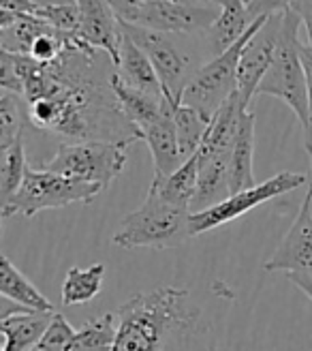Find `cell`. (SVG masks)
I'll use <instances>...</instances> for the list:
<instances>
[{
	"mask_svg": "<svg viewBox=\"0 0 312 351\" xmlns=\"http://www.w3.org/2000/svg\"><path fill=\"white\" fill-rule=\"evenodd\" d=\"M116 64L88 45H66L49 64L0 49V86L22 95L28 125L66 142H144L114 93Z\"/></svg>",
	"mask_w": 312,
	"mask_h": 351,
	"instance_id": "cell-1",
	"label": "cell"
},
{
	"mask_svg": "<svg viewBox=\"0 0 312 351\" xmlns=\"http://www.w3.org/2000/svg\"><path fill=\"white\" fill-rule=\"evenodd\" d=\"M112 351H218L216 332L188 289L159 287L116 311Z\"/></svg>",
	"mask_w": 312,
	"mask_h": 351,
	"instance_id": "cell-2",
	"label": "cell"
},
{
	"mask_svg": "<svg viewBox=\"0 0 312 351\" xmlns=\"http://www.w3.org/2000/svg\"><path fill=\"white\" fill-rule=\"evenodd\" d=\"M190 210L169 204L159 189L150 184L144 204L118 225L112 242L120 249H171L190 236Z\"/></svg>",
	"mask_w": 312,
	"mask_h": 351,
	"instance_id": "cell-3",
	"label": "cell"
},
{
	"mask_svg": "<svg viewBox=\"0 0 312 351\" xmlns=\"http://www.w3.org/2000/svg\"><path fill=\"white\" fill-rule=\"evenodd\" d=\"M300 17L291 9L283 17V34L276 49L272 66L257 88V97H276L287 103L291 112L298 116L302 129L308 122V86L306 71L300 54Z\"/></svg>",
	"mask_w": 312,
	"mask_h": 351,
	"instance_id": "cell-4",
	"label": "cell"
},
{
	"mask_svg": "<svg viewBox=\"0 0 312 351\" xmlns=\"http://www.w3.org/2000/svg\"><path fill=\"white\" fill-rule=\"evenodd\" d=\"M265 20L268 17H259L250 26V30L233 47H229L220 56L210 58L199 69L195 77L186 86L182 95V105H188V108L197 110L199 114L212 120L229 103V99L237 93V71L242 51L255 37V32L265 24Z\"/></svg>",
	"mask_w": 312,
	"mask_h": 351,
	"instance_id": "cell-5",
	"label": "cell"
},
{
	"mask_svg": "<svg viewBox=\"0 0 312 351\" xmlns=\"http://www.w3.org/2000/svg\"><path fill=\"white\" fill-rule=\"evenodd\" d=\"M103 189L99 184L64 178L60 173L47 171L43 167H26L22 186L17 189L13 199L3 208V219L22 215L34 217L41 210L66 208L71 204H90Z\"/></svg>",
	"mask_w": 312,
	"mask_h": 351,
	"instance_id": "cell-6",
	"label": "cell"
},
{
	"mask_svg": "<svg viewBox=\"0 0 312 351\" xmlns=\"http://www.w3.org/2000/svg\"><path fill=\"white\" fill-rule=\"evenodd\" d=\"M127 148V144L114 142H62L41 167L105 191L125 171Z\"/></svg>",
	"mask_w": 312,
	"mask_h": 351,
	"instance_id": "cell-7",
	"label": "cell"
},
{
	"mask_svg": "<svg viewBox=\"0 0 312 351\" xmlns=\"http://www.w3.org/2000/svg\"><path fill=\"white\" fill-rule=\"evenodd\" d=\"M120 28H122L127 37H131L133 43L150 58L156 75L161 80L165 97L173 105H180L186 86L190 84V80L195 77V73L203 64H199L188 51H184L178 45V41L173 39L176 34L154 32V30L131 26L125 22H120Z\"/></svg>",
	"mask_w": 312,
	"mask_h": 351,
	"instance_id": "cell-8",
	"label": "cell"
},
{
	"mask_svg": "<svg viewBox=\"0 0 312 351\" xmlns=\"http://www.w3.org/2000/svg\"><path fill=\"white\" fill-rule=\"evenodd\" d=\"M306 182H308L306 173H298V171L276 173L274 178H268L265 182H259L252 189L239 191L210 210L190 215V236H201L205 232L216 230L220 225H227L239 217H244L246 213H250L252 208H259L274 197H281L285 193L296 191V189L304 186Z\"/></svg>",
	"mask_w": 312,
	"mask_h": 351,
	"instance_id": "cell-9",
	"label": "cell"
},
{
	"mask_svg": "<svg viewBox=\"0 0 312 351\" xmlns=\"http://www.w3.org/2000/svg\"><path fill=\"white\" fill-rule=\"evenodd\" d=\"M214 5H182L163 3V0H142L140 7L129 17L131 26L148 28L165 34H193L207 30L218 17Z\"/></svg>",
	"mask_w": 312,
	"mask_h": 351,
	"instance_id": "cell-10",
	"label": "cell"
},
{
	"mask_svg": "<svg viewBox=\"0 0 312 351\" xmlns=\"http://www.w3.org/2000/svg\"><path fill=\"white\" fill-rule=\"evenodd\" d=\"M118 335V315L105 313L86 322L79 330L56 313L45 337L30 351H112Z\"/></svg>",
	"mask_w": 312,
	"mask_h": 351,
	"instance_id": "cell-11",
	"label": "cell"
},
{
	"mask_svg": "<svg viewBox=\"0 0 312 351\" xmlns=\"http://www.w3.org/2000/svg\"><path fill=\"white\" fill-rule=\"evenodd\" d=\"M283 13L270 15L265 24L255 32V37L246 43L239 58V71H237V97L239 101L250 108L252 99L257 97V88L265 77L268 69L274 62L276 49L281 43L283 34Z\"/></svg>",
	"mask_w": 312,
	"mask_h": 351,
	"instance_id": "cell-12",
	"label": "cell"
},
{
	"mask_svg": "<svg viewBox=\"0 0 312 351\" xmlns=\"http://www.w3.org/2000/svg\"><path fill=\"white\" fill-rule=\"evenodd\" d=\"M265 272L312 276V182L300 206V213L283 242L263 263Z\"/></svg>",
	"mask_w": 312,
	"mask_h": 351,
	"instance_id": "cell-13",
	"label": "cell"
},
{
	"mask_svg": "<svg viewBox=\"0 0 312 351\" xmlns=\"http://www.w3.org/2000/svg\"><path fill=\"white\" fill-rule=\"evenodd\" d=\"M79 7V32L77 39L94 47L118 62L120 56V39H122V30H120V20L105 0H77Z\"/></svg>",
	"mask_w": 312,
	"mask_h": 351,
	"instance_id": "cell-14",
	"label": "cell"
},
{
	"mask_svg": "<svg viewBox=\"0 0 312 351\" xmlns=\"http://www.w3.org/2000/svg\"><path fill=\"white\" fill-rule=\"evenodd\" d=\"M173 108L176 105L167 99L163 112L148 127L142 129L144 142L148 144V150L152 154L154 178H167V176H171L184 163L178 144L176 120H173Z\"/></svg>",
	"mask_w": 312,
	"mask_h": 351,
	"instance_id": "cell-15",
	"label": "cell"
},
{
	"mask_svg": "<svg viewBox=\"0 0 312 351\" xmlns=\"http://www.w3.org/2000/svg\"><path fill=\"white\" fill-rule=\"evenodd\" d=\"M257 20L250 15L246 0H224L214 24L205 30V43L210 47L212 58L233 47Z\"/></svg>",
	"mask_w": 312,
	"mask_h": 351,
	"instance_id": "cell-16",
	"label": "cell"
},
{
	"mask_svg": "<svg viewBox=\"0 0 312 351\" xmlns=\"http://www.w3.org/2000/svg\"><path fill=\"white\" fill-rule=\"evenodd\" d=\"M56 313L28 311L17 306L13 313H5L0 319V332H3V351H30L37 347L54 319Z\"/></svg>",
	"mask_w": 312,
	"mask_h": 351,
	"instance_id": "cell-17",
	"label": "cell"
},
{
	"mask_svg": "<svg viewBox=\"0 0 312 351\" xmlns=\"http://www.w3.org/2000/svg\"><path fill=\"white\" fill-rule=\"evenodd\" d=\"M116 75L125 86L133 88V90H140V93H146L150 97H159V99L165 97L161 80L156 75L150 58L133 43L131 37H127L125 32H122V39H120V56L116 62Z\"/></svg>",
	"mask_w": 312,
	"mask_h": 351,
	"instance_id": "cell-18",
	"label": "cell"
},
{
	"mask_svg": "<svg viewBox=\"0 0 312 351\" xmlns=\"http://www.w3.org/2000/svg\"><path fill=\"white\" fill-rule=\"evenodd\" d=\"M0 293H3L5 300L15 302L22 308L56 313L54 304H51L47 298L30 283L28 276L17 268L7 255L0 257Z\"/></svg>",
	"mask_w": 312,
	"mask_h": 351,
	"instance_id": "cell-19",
	"label": "cell"
},
{
	"mask_svg": "<svg viewBox=\"0 0 312 351\" xmlns=\"http://www.w3.org/2000/svg\"><path fill=\"white\" fill-rule=\"evenodd\" d=\"M252 163H255V114L246 112L231 150V163H229L231 195L257 186Z\"/></svg>",
	"mask_w": 312,
	"mask_h": 351,
	"instance_id": "cell-20",
	"label": "cell"
},
{
	"mask_svg": "<svg viewBox=\"0 0 312 351\" xmlns=\"http://www.w3.org/2000/svg\"><path fill=\"white\" fill-rule=\"evenodd\" d=\"M54 28L47 22L32 15H15L9 11H0V47L11 54L30 56L32 43L39 34Z\"/></svg>",
	"mask_w": 312,
	"mask_h": 351,
	"instance_id": "cell-21",
	"label": "cell"
},
{
	"mask_svg": "<svg viewBox=\"0 0 312 351\" xmlns=\"http://www.w3.org/2000/svg\"><path fill=\"white\" fill-rule=\"evenodd\" d=\"M197 182H199V163L197 156H190L188 161H184L176 171L167 178H154L152 184L159 189L161 195L180 208H188L193 204L195 195H197Z\"/></svg>",
	"mask_w": 312,
	"mask_h": 351,
	"instance_id": "cell-22",
	"label": "cell"
},
{
	"mask_svg": "<svg viewBox=\"0 0 312 351\" xmlns=\"http://www.w3.org/2000/svg\"><path fill=\"white\" fill-rule=\"evenodd\" d=\"M105 278V263H92L88 268H68L62 283V304L79 306L94 300Z\"/></svg>",
	"mask_w": 312,
	"mask_h": 351,
	"instance_id": "cell-23",
	"label": "cell"
},
{
	"mask_svg": "<svg viewBox=\"0 0 312 351\" xmlns=\"http://www.w3.org/2000/svg\"><path fill=\"white\" fill-rule=\"evenodd\" d=\"M173 120H176V131H178V144L182 159L188 161L190 156H195L201 148L205 133L210 129V118H205L197 110L188 108V105H176L173 108Z\"/></svg>",
	"mask_w": 312,
	"mask_h": 351,
	"instance_id": "cell-24",
	"label": "cell"
},
{
	"mask_svg": "<svg viewBox=\"0 0 312 351\" xmlns=\"http://www.w3.org/2000/svg\"><path fill=\"white\" fill-rule=\"evenodd\" d=\"M26 125L28 112L24 97L3 90L0 95V150H7L15 142L24 139Z\"/></svg>",
	"mask_w": 312,
	"mask_h": 351,
	"instance_id": "cell-25",
	"label": "cell"
},
{
	"mask_svg": "<svg viewBox=\"0 0 312 351\" xmlns=\"http://www.w3.org/2000/svg\"><path fill=\"white\" fill-rule=\"evenodd\" d=\"M26 148H24V139L15 142L11 148L3 150V167H0V208H5L17 189L22 186L24 176H26Z\"/></svg>",
	"mask_w": 312,
	"mask_h": 351,
	"instance_id": "cell-26",
	"label": "cell"
},
{
	"mask_svg": "<svg viewBox=\"0 0 312 351\" xmlns=\"http://www.w3.org/2000/svg\"><path fill=\"white\" fill-rule=\"evenodd\" d=\"M300 54H302L304 71H306V86H308V122L304 127V148H306L310 167H312V45L302 43Z\"/></svg>",
	"mask_w": 312,
	"mask_h": 351,
	"instance_id": "cell-27",
	"label": "cell"
},
{
	"mask_svg": "<svg viewBox=\"0 0 312 351\" xmlns=\"http://www.w3.org/2000/svg\"><path fill=\"white\" fill-rule=\"evenodd\" d=\"M293 3H296V0H250L248 11L257 20V17H270L276 13H283L287 9H291Z\"/></svg>",
	"mask_w": 312,
	"mask_h": 351,
	"instance_id": "cell-28",
	"label": "cell"
},
{
	"mask_svg": "<svg viewBox=\"0 0 312 351\" xmlns=\"http://www.w3.org/2000/svg\"><path fill=\"white\" fill-rule=\"evenodd\" d=\"M291 11L300 17V22L304 24L308 34V45H312V0H296L291 5Z\"/></svg>",
	"mask_w": 312,
	"mask_h": 351,
	"instance_id": "cell-29",
	"label": "cell"
},
{
	"mask_svg": "<svg viewBox=\"0 0 312 351\" xmlns=\"http://www.w3.org/2000/svg\"><path fill=\"white\" fill-rule=\"evenodd\" d=\"M105 3L112 7V11L116 13L120 22H129V17L140 7L142 0H105Z\"/></svg>",
	"mask_w": 312,
	"mask_h": 351,
	"instance_id": "cell-30",
	"label": "cell"
},
{
	"mask_svg": "<svg viewBox=\"0 0 312 351\" xmlns=\"http://www.w3.org/2000/svg\"><path fill=\"white\" fill-rule=\"evenodd\" d=\"M289 280L298 289H302L310 298V302H312V276H308V274H289Z\"/></svg>",
	"mask_w": 312,
	"mask_h": 351,
	"instance_id": "cell-31",
	"label": "cell"
},
{
	"mask_svg": "<svg viewBox=\"0 0 312 351\" xmlns=\"http://www.w3.org/2000/svg\"><path fill=\"white\" fill-rule=\"evenodd\" d=\"M37 7H60V5H75L77 0H30Z\"/></svg>",
	"mask_w": 312,
	"mask_h": 351,
	"instance_id": "cell-32",
	"label": "cell"
},
{
	"mask_svg": "<svg viewBox=\"0 0 312 351\" xmlns=\"http://www.w3.org/2000/svg\"><path fill=\"white\" fill-rule=\"evenodd\" d=\"M163 3H182V5H199V0H163Z\"/></svg>",
	"mask_w": 312,
	"mask_h": 351,
	"instance_id": "cell-33",
	"label": "cell"
},
{
	"mask_svg": "<svg viewBox=\"0 0 312 351\" xmlns=\"http://www.w3.org/2000/svg\"><path fill=\"white\" fill-rule=\"evenodd\" d=\"M210 5H214V7H222L224 5V0H207Z\"/></svg>",
	"mask_w": 312,
	"mask_h": 351,
	"instance_id": "cell-34",
	"label": "cell"
},
{
	"mask_svg": "<svg viewBox=\"0 0 312 351\" xmlns=\"http://www.w3.org/2000/svg\"><path fill=\"white\" fill-rule=\"evenodd\" d=\"M246 3H250V0H246Z\"/></svg>",
	"mask_w": 312,
	"mask_h": 351,
	"instance_id": "cell-35",
	"label": "cell"
}]
</instances>
